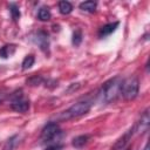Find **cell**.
<instances>
[{"mask_svg":"<svg viewBox=\"0 0 150 150\" xmlns=\"http://www.w3.org/2000/svg\"><path fill=\"white\" fill-rule=\"evenodd\" d=\"M121 84H122V80L120 76H115L108 80L107 82H104V84L102 86L98 93L100 101L105 104L115 102L121 95Z\"/></svg>","mask_w":150,"mask_h":150,"instance_id":"6da1fadb","label":"cell"},{"mask_svg":"<svg viewBox=\"0 0 150 150\" xmlns=\"http://www.w3.org/2000/svg\"><path fill=\"white\" fill-rule=\"evenodd\" d=\"M91 107V103L88 101H79L76 103H74L71 107H69L67 110L62 111L60 115L61 120H69V118H74V117H79L82 115H86L87 112H89Z\"/></svg>","mask_w":150,"mask_h":150,"instance_id":"7a4b0ae2","label":"cell"},{"mask_svg":"<svg viewBox=\"0 0 150 150\" xmlns=\"http://www.w3.org/2000/svg\"><path fill=\"white\" fill-rule=\"evenodd\" d=\"M139 90V82L138 79L135 76H130L122 81L121 84V95L125 100H134L138 95Z\"/></svg>","mask_w":150,"mask_h":150,"instance_id":"3957f363","label":"cell"},{"mask_svg":"<svg viewBox=\"0 0 150 150\" xmlns=\"http://www.w3.org/2000/svg\"><path fill=\"white\" fill-rule=\"evenodd\" d=\"M61 134V129L57 123L55 122H49L48 124L45 125L41 132V142L42 143H50L55 137H57Z\"/></svg>","mask_w":150,"mask_h":150,"instance_id":"277c9868","label":"cell"},{"mask_svg":"<svg viewBox=\"0 0 150 150\" xmlns=\"http://www.w3.org/2000/svg\"><path fill=\"white\" fill-rule=\"evenodd\" d=\"M11 108L14 111H18V112H26L29 109V100L26 98L21 91L15 93L12 96Z\"/></svg>","mask_w":150,"mask_h":150,"instance_id":"5b68a950","label":"cell"},{"mask_svg":"<svg viewBox=\"0 0 150 150\" xmlns=\"http://www.w3.org/2000/svg\"><path fill=\"white\" fill-rule=\"evenodd\" d=\"M33 42L35 45H38L40 47V49L45 53H48L49 50V36L46 32L43 30H39L36 33L33 34V38H32Z\"/></svg>","mask_w":150,"mask_h":150,"instance_id":"8992f818","label":"cell"},{"mask_svg":"<svg viewBox=\"0 0 150 150\" xmlns=\"http://www.w3.org/2000/svg\"><path fill=\"white\" fill-rule=\"evenodd\" d=\"M149 124H150L149 111H148V110H145V111L143 112V115L141 116L139 122H138V123H137V125L135 127V131L143 134V132H145V131L149 129Z\"/></svg>","mask_w":150,"mask_h":150,"instance_id":"52a82bcc","label":"cell"},{"mask_svg":"<svg viewBox=\"0 0 150 150\" xmlns=\"http://www.w3.org/2000/svg\"><path fill=\"white\" fill-rule=\"evenodd\" d=\"M134 131H135V128L130 129V130H129V131H127L122 137H120V138L116 141V143L111 146V150H122V149L125 146V144L129 142V139L131 138V136H132Z\"/></svg>","mask_w":150,"mask_h":150,"instance_id":"ba28073f","label":"cell"},{"mask_svg":"<svg viewBox=\"0 0 150 150\" xmlns=\"http://www.w3.org/2000/svg\"><path fill=\"white\" fill-rule=\"evenodd\" d=\"M117 26H118V22L117 21L116 22H111V23H107V25L102 26L100 28V30H98V36L100 38H105V36L110 35L112 32L116 30Z\"/></svg>","mask_w":150,"mask_h":150,"instance_id":"9c48e42d","label":"cell"},{"mask_svg":"<svg viewBox=\"0 0 150 150\" xmlns=\"http://www.w3.org/2000/svg\"><path fill=\"white\" fill-rule=\"evenodd\" d=\"M88 141H89V135H80V136H76L73 138L71 145L76 149H81L88 143Z\"/></svg>","mask_w":150,"mask_h":150,"instance_id":"30bf717a","label":"cell"},{"mask_svg":"<svg viewBox=\"0 0 150 150\" xmlns=\"http://www.w3.org/2000/svg\"><path fill=\"white\" fill-rule=\"evenodd\" d=\"M19 139H20L19 135H14V136L9 137V138L6 141V143L4 144L2 150H14V149L16 148V145L19 144Z\"/></svg>","mask_w":150,"mask_h":150,"instance_id":"8fae6325","label":"cell"},{"mask_svg":"<svg viewBox=\"0 0 150 150\" xmlns=\"http://www.w3.org/2000/svg\"><path fill=\"white\" fill-rule=\"evenodd\" d=\"M15 52V46L14 45H5L0 48V57L1 59H7L11 55H13Z\"/></svg>","mask_w":150,"mask_h":150,"instance_id":"7c38bea8","label":"cell"},{"mask_svg":"<svg viewBox=\"0 0 150 150\" xmlns=\"http://www.w3.org/2000/svg\"><path fill=\"white\" fill-rule=\"evenodd\" d=\"M96 7H97V2L95 1H84L80 4V9L89 13H94L96 11Z\"/></svg>","mask_w":150,"mask_h":150,"instance_id":"4fadbf2b","label":"cell"},{"mask_svg":"<svg viewBox=\"0 0 150 150\" xmlns=\"http://www.w3.org/2000/svg\"><path fill=\"white\" fill-rule=\"evenodd\" d=\"M50 16H52L50 11H49V8L46 7V6L41 7V8L39 9V12H38V19H39L40 21H48V20H50Z\"/></svg>","mask_w":150,"mask_h":150,"instance_id":"5bb4252c","label":"cell"},{"mask_svg":"<svg viewBox=\"0 0 150 150\" xmlns=\"http://www.w3.org/2000/svg\"><path fill=\"white\" fill-rule=\"evenodd\" d=\"M59 11L61 14L66 15V14H69L71 11H73V5L69 2V1H60L59 2Z\"/></svg>","mask_w":150,"mask_h":150,"instance_id":"9a60e30c","label":"cell"},{"mask_svg":"<svg viewBox=\"0 0 150 150\" xmlns=\"http://www.w3.org/2000/svg\"><path fill=\"white\" fill-rule=\"evenodd\" d=\"M9 12H11V15H12V19L14 21L19 20L20 16H21V13H20V9H19V6L16 4H11L9 5Z\"/></svg>","mask_w":150,"mask_h":150,"instance_id":"2e32d148","label":"cell"},{"mask_svg":"<svg viewBox=\"0 0 150 150\" xmlns=\"http://www.w3.org/2000/svg\"><path fill=\"white\" fill-rule=\"evenodd\" d=\"M34 62H35V59H34V56L32 55V54H29V55H27L25 59H23V61H22V69H29L33 64H34Z\"/></svg>","mask_w":150,"mask_h":150,"instance_id":"e0dca14e","label":"cell"},{"mask_svg":"<svg viewBox=\"0 0 150 150\" xmlns=\"http://www.w3.org/2000/svg\"><path fill=\"white\" fill-rule=\"evenodd\" d=\"M71 41H73L74 46H79L82 42V32H81V29H76L73 33V40Z\"/></svg>","mask_w":150,"mask_h":150,"instance_id":"ac0fdd59","label":"cell"},{"mask_svg":"<svg viewBox=\"0 0 150 150\" xmlns=\"http://www.w3.org/2000/svg\"><path fill=\"white\" fill-rule=\"evenodd\" d=\"M42 81H43V79H42L41 76L34 75V76H32L29 80H27V83H29L30 86H38V84H40Z\"/></svg>","mask_w":150,"mask_h":150,"instance_id":"d6986e66","label":"cell"},{"mask_svg":"<svg viewBox=\"0 0 150 150\" xmlns=\"http://www.w3.org/2000/svg\"><path fill=\"white\" fill-rule=\"evenodd\" d=\"M62 148H63L62 144H53V145L48 146L46 150H62Z\"/></svg>","mask_w":150,"mask_h":150,"instance_id":"ffe728a7","label":"cell"},{"mask_svg":"<svg viewBox=\"0 0 150 150\" xmlns=\"http://www.w3.org/2000/svg\"><path fill=\"white\" fill-rule=\"evenodd\" d=\"M4 98H5V95H4L2 93H0V103L4 101Z\"/></svg>","mask_w":150,"mask_h":150,"instance_id":"44dd1931","label":"cell"},{"mask_svg":"<svg viewBox=\"0 0 150 150\" xmlns=\"http://www.w3.org/2000/svg\"><path fill=\"white\" fill-rule=\"evenodd\" d=\"M144 150H149V143H146V144H145V148H144Z\"/></svg>","mask_w":150,"mask_h":150,"instance_id":"7402d4cb","label":"cell"},{"mask_svg":"<svg viewBox=\"0 0 150 150\" xmlns=\"http://www.w3.org/2000/svg\"><path fill=\"white\" fill-rule=\"evenodd\" d=\"M125 150H131V148H128V149H125Z\"/></svg>","mask_w":150,"mask_h":150,"instance_id":"603a6c76","label":"cell"}]
</instances>
